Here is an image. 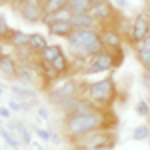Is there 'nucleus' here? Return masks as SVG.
<instances>
[{"mask_svg": "<svg viewBox=\"0 0 150 150\" xmlns=\"http://www.w3.org/2000/svg\"><path fill=\"white\" fill-rule=\"evenodd\" d=\"M66 2H68V0H46L42 6H44V12H56V10H60V8H64Z\"/></svg>", "mask_w": 150, "mask_h": 150, "instance_id": "obj_25", "label": "nucleus"}, {"mask_svg": "<svg viewBox=\"0 0 150 150\" xmlns=\"http://www.w3.org/2000/svg\"><path fill=\"white\" fill-rule=\"evenodd\" d=\"M48 44H50V42H48L46 34H42V32H30V34H28V48H30L32 52H36V54H40Z\"/></svg>", "mask_w": 150, "mask_h": 150, "instance_id": "obj_15", "label": "nucleus"}, {"mask_svg": "<svg viewBox=\"0 0 150 150\" xmlns=\"http://www.w3.org/2000/svg\"><path fill=\"white\" fill-rule=\"evenodd\" d=\"M134 48H136V60L144 68H150V48L142 46V44H138V46H134Z\"/></svg>", "mask_w": 150, "mask_h": 150, "instance_id": "obj_23", "label": "nucleus"}, {"mask_svg": "<svg viewBox=\"0 0 150 150\" xmlns=\"http://www.w3.org/2000/svg\"><path fill=\"white\" fill-rule=\"evenodd\" d=\"M150 34V16L146 12H140L130 22V32H128V42L132 46H138L144 42V38Z\"/></svg>", "mask_w": 150, "mask_h": 150, "instance_id": "obj_6", "label": "nucleus"}, {"mask_svg": "<svg viewBox=\"0 0 150 150\" xmlns=\"http://www.w3.org/2000/svg\"><path fill=\"white\" fill-rule=\"evenodd\" d=\"M6 42H8L14 50H16V48H22V46H28V34H26L24 30H20V28H12L8 38H6Z\"/></svg>", "mask_w": 150, "mask_h": 150, "instance_id": "obj_18", "label": "nucleus"}, {"mask_svg": "<svg viewBox=\"0 0 150 150\" xmlns=\"http://www.w3.org/2000/svg\"><path fill=\"white\" fill-rule=\"evenodd\" d=\"M0 150H12V148H8V146H4V148H0Z\"/></svg>", "mask_w": 150, "mask_h": 150, "instance_id": "obj_42", "label": "nucleus"}, {"mask_svg": "<svg viewBox=\"0 0 150 150\" xmlns=\"http://www.w3.org/2000/svg\"><path fill=\"white\" fill-rule=\"evenodd\" d=\"M110 70H114L112 52L104 48L98 56L90 58V60L86 62V66H84V70H82V74H88V76H90V74H106V72H110Z\"/></svg>", "mask_w": 150, "mask_h": 150, "instance_id": "obj_7", "label": "nucleus"}, {"mask_svg": "<svg viewBox=\"0 0 150 150\" xmlns=\"http://www.w3.org/2000/svg\"><path fill=\"white\" fill-rule=\"evenodd\" d=\"M116 140H118L116 130L100 128V130H94L90 134L74 140V146L76 150H112L116 146Z\"/></svg>", "mask_w": 150, "mask_h": 150, "instance_id": "obj_4", "label": "nucleus"}, {"mask_svg": "<svg viewBox=\"0 0 150 150\" xmlns=\"http://www.w3.org/2000/svg\"><path fill=\"white\" fill-rule=\"evenodd\" d=\"M112 52V62H114V68H120V64H122V60L126 58V52H124V48H116V50H110Z\"/></svg>", "mask_w": 150, "mask_h": 150, "instance_id": "obj_26", "label": "nucleus"}, {"mask_svg": "<svg viewBox=\"0 0 150 150\" xmlns=\"http://www.w3.org/2000/svg\"><path fill=\"white\" fill-rule=\"evenodd\" d=\"M84 94L92 100L98 108H110L118 96V86L112 76H104L98 80H92L86 84Z\"/></svg>", "mask_w": 150, "mask_h": 150, "instance_id": "obj_3", "label": "nucleus"}, {"mask_svg": "<svg viewBox=\"0 0 150 150\" xmlns=\"http://www.w3.org/2000/svg\"><path fill=\"white\" fill-rule=\"evenodd\" d=\"M2 94H4V88H2V86H0V96H2Z\"/></svg>", "mask_w": 150, "mask_h": 150, "instance_id": "obj_41", "label": "nucleus"}, {"mask_svg": "<svg viewBox=\"0 0 150 150\" xmlns=\"http://www.w3.org/2000/svg\"><path fill=\"white\" fill-rule=\"evenodd\" d=\"M114 2H116V4H114L116 8H126V6H128V0H114Z\"/></svg>", "mask_w": 150, "mask_h": 150, "instance_id": "obj_35", "label": "nucleus"}, {"mask_svg": "<svg viewBox=\"0 0 150 150\" xmlns=\"http://www.w3.org/2000/svg\"><path fill=\"white\" fill-rule=\"evenodd\" d=\"M12 150H20V148H12Z\"/></svg>", "mask_w": 150, "mask_h": 150, "instance_id": "obj_45", "label": "nucleus"}, {"mask_svg": "<svg viewBox=\"0 0 150 150\" xmlns=\"http://www.w3.org/2000/svg\"><path fill=\"white\" fill-rule=\"evenodd\" d=\"M70 24H72V28H98V22L94 20L90 12L88 14H72Z\"/></svg>", "mask_w": 150, "mask_h": 150, "instance_id": "obj_16", "label": "nucleus"}, {"mask_svg": "<svg viewBox=\"0 0 150 150\" xmlns=\"http://www.w3.org/2000/svg\"><path fill=\"white\" fill-rule=\"evenodd\" d=\"M10 30H12V28L8 26L6 18H4V16H0V36L6 40V38H8V34H10Z\"/></svg>", "mask_w": 150, "mask_h": 150, "instance_id": "obj_31", "label": "nucleus"}, {"mask_svg": "<svg viewBox=\"0 0 150 150\" xmlns=\"http://www.w3.org/2000/svg\"><path fill=\"white\" fill-rule=\"evenodd\" d=\"M116 126H118V120L110 112V108H98L88 114H66L62 122V130L72 142L94 130H100V128L116 130Z\"/></svg>", "mask_w": 150, "mask_h": 150, "instance_id": "obj_1", "label": "nucleus"}, {"mask_svg": "<svg viewBox=\"0 0 150 150\" xmlns=\"http://www.w3.org/2000/svg\"><path fill=\"white\" fill-rule=\"evenodd\" d=\"M36 110V116L40 118V120H50V110H48L46 106H42V104H38L34 108Z\"/></svg>", "mask_w": 150, "mask_h": 150, "instance_id": "obj_30", "label": "nucleus"}, {"mask_svg": "<svg viewBox=\"0 0 150 150\" xmlns=\"http://www.w3.org/2000/svg\"><path fill=\"white\" fill-rule=\"evenodd\" d=\"M136 114H140L142 118H148L150 116V106L146 100H140L138 104H136Z\"/></svg>", "mask_w": 150, "mask_h": 150, "instance_id": "obj_28", "label": "nucleus"}, {"mask_svg": "<svg viewBox=\"0 0 150 150\" xmlns=\"http://www.w3.org/2000/svg\"><path fill=\"white\" fill-rule=\"evenodd\" d=\"M144 4H146V8L150 10V0H144Z\"/></svg>", "mask_w": 150, "mask_h": 150, "instance_id": "obj_40", "label": "nucleus"}, {"mask_svg": "<svg viewBox=\"0 0 150 150\" xmlns=\"http://www.w3.org/2000/svg\"><path fill=\"white\" fill-rule=\"evenodd\" d=\"M0 128H2V116H0Z\"/></svg>", "mask_w": 150, "mask_h": 150, "instance_id": "obj_44", "label": "nucleus"}, {"mask_svg": "<svg viewBox=\"0 0 150 150\" xmlns=\"http://www.w3.org/2000/svg\"><path fill=\"white\" fill-rule=\"evenodd\" d=\"M0 116L6 118V120H10V118H12V110L8 108V106H0Z\"/></svg>", "mask_w": 150, "mask_h": 150, "instance_id": "obj_32", "label": "nucleus"}, {"mask_svg": "<svg viewBox=\"0 0 150 150\" xmlns=\"http://www.w3.org/2000/svg\"><path fill=\"white\" fill-rule=\"evenodd\" d=\"M38 2H40V4H44V2H46V0H38Z\"/></svg>", "mask_w": 150, "mask_h": 150, "instance_id": "obj_43", "label": "nucleus"}, {"mask_svg": "<svg viewBox=\"0 0 150 150\" xmlns=\"http://www.w3.org/2000/svg\"><path fill=\"white\" fill-rule=\"evenodd\" d=\"M70 44V52L76 60H80L86 66L90 58L98 56L104 50L102 38H100V28H74L72 34L66 38ZM84 70V68H82Z\"/></svg>", "mask_w": 150, "mask_h": 150, "instance_id": "obj_2", "label": "nucleus"}, {"mask_svg": "<svg viewBox=\"0 0 150 150\" xmlns=\"http://www.w3.org/2000/svg\"><path fill=\"white\" fill-rule=\"evenodd\" d=\"M46 28H48V34L54 36V38H68L72 34V30H74L70 22H54L50 26H46Z\"/></svg>", "mask_w": 150, "mask_h": 150, "instance_id": "obj_19", "label": "nucleus"}, {"mask_svg": "<svg viewBox=\"0 0 150 150\" xmlns=\"http://www.w3.org/2000/svg\"><path fill=\"white\" fill-rule=\"evenodd\" d=\"M20 66H22V64H20V60L16 56H12L8 52L0 50V72H2L6 78H16Z\"/></svg>", "mask_w": 150, "mask_h": 150, "instance_id": "obj_11", "label": "nucleus"}, {"mask_svg": "<svg viewBox=\"0 0 150 150\" xmlns=\"http://www.w3.org/2000/svg\"><path fill=\"white\" fill-rule=\"evenodd\" d=\"M62 52H64V50H62V46H60V44H48V46L44 48L38 56H40V60H42V62H52V60H54L58 54H62Z\"/></svg>", "mask_w": 150, "mask_h": 150, "instance_id": "obj_22", "label": "nucleus"}, {"mask_svg": "<svg viewBox=\"0 0 150 150\" xmlns=\"http://www.w3.org/2000/svg\"><path fill=\"white\" fill-rule=\"evenodd\" d=\"M18 14L26 24H42V16H44V6L38 0H30L28 4L18 6Z\"/></svg>", "mask_w": 150, "mask_h": 150, "instance_id": "obj_9", "label": "nucleus"}, {"mask_svg": "<svg viewBox=\"0 0 150 150\" xmlns=\"http://www.w3.org/2000/svg\"><path fill=\"white\" fill-rule=\"evenodd\" d=\"M50 142H54V144H60V134H58L56 130H50Z\"/></svg>", "mask_w": 150, "mask_h": 150, "instance_id": "obj_34", "label": "nucleus"}, {"mask_svg": "<svg viewBox=\"0 0 150 150\" xmlns=\"http://www.w3.org/2000/svg\"><path fill=\"white\" fill-rule=\"evenodd\" d=\"M0 138L4 140V144H6L8 148H20V144H22L20 138L12 132L10 128H4V126L0 128Z\"/></svg>", "mask_w": 150, "mask_h": 150, "instance_id": "obj_21", "label": "nucleus"}, {"mask_svg": "<svg viewBox=\"0 0 150 150\" xmlns=\"http://www.w3.org/2000/svg\"><path fill=\"white\" fill-rule=\"evenodd\" d=\"M32 132L42 142H50V130H46V128H42V126H32Z\"/></svg>", "mask_w": 150, "mask_h": 150, "instance_id": "obj_27", "label": "nucleus"}, {"mask_svg": "<svg viewBox=\"0 0 150 150\" xmlns=\"http://www.w3.org/2000/svg\"><path fill=\"white\" fill-rule=\"evenodd\" d=\"M100 38H102V44L106 50H116V48L122 46V32L116 30L114 26H104L100 28Z\"/></svg>", "mask_w": 150, "mask_h": 150, "instance_id": "obj_12", "label": "nucleus"}, {"mask_svg": "<svg viewBox=\"0 0 150 150\" xmlns=\"http://www.w3.org/2000/svg\"><path fill=\"white\" fill-rule=\"evenodd\" d=\"M14 80L18 82V84H22V86H34L36 82L40 80V76H38V72H36L30 64H22Z\"/></svg>", "mask_w": 150, "mask_h": 150, "instance_id": "obj_13", "label": "nucleus"}, {"mask_svg": "<svg viewBox=\"0 0 150 150\" xmlns=\"http://www.w3.org/2000/svg\"><path fill=\"white\" fill-rule=\"evenodd\" d=\"M90 14L94 16V20H96L98 24H102V28H104V26H110L112 20L118 16V8H116L112 2H104V4L92 6Z\"/></svg>", "mask_w": 150, "mask_h": 150, "instance_id": "obj_10", "label": "nucleus"}, {"mask_svg": "<svg viewBox=\"0 0 150 150\" xmlns=\"http://www.w3.org/2000/svg\"><path fill=\"white\" fill-rule=\"evenodd\" d=\"M142 46H146V48H150V34L144 38V42H142Z\"/></svg>", "mask_w": 150, "mask_h": 150, "instance_id": "obj_37", "label": "nucleus"}, {"mask_svg": "<svg viewBox=\"0 0 150 150\" xmlns=\"http://www.w3.org/2000/svg\"><path fill=\"white\" fill-rule=\"evenodd\" d=\"M8 128L20 138L22 144H28V146L32 144V132H30V128L26 126L24 122H20V120H12L10 118V120H8Z\"/></svg>", "mask_w": 150, "mask_h": 150, "instance_id": "obj_14", "label": "nucleus"}, {"mask_svg": "<svg viewBox=\"0 0 150 150\" xmlns=\"http://www.w3.org/2000/svg\"><path fill=\"white\" fill-rule=\"evenodd\" d=\"M90 2L96 6V4H104V2H110V0H90Z\"/></svg>", "mask_w": 150, "mask_h": 150, "instance_id": "obj_38", "label": "nucleus"}, {"mask_svg": "<svg viewBox=\"0 0 150 150\" xmlns=\"http://www.w3.org/2000/svg\"><path fill=\"white\" fill-rule=\"evenodd\" d=\"M10 92H12L14 98H18V100L24 104V110H26V112L38 106V90H34L32 86L16 84V86H10Z\"/></svg>", "mask_w": 150, "mask_h": 150, "instance_id": "obj_8", "label": "nucleus"}, {"mask_svg": "<svg viewBox=\"0 0 150 150\" xmlns=\"http://www.w3.org/2000/svg\"><path fill=\"white\" fill-rule=\"evenodd\" d=\"M8 108H10L12 112H26V110H24V104L20 102L18 98H14V96H12L10 102H8Z\"/></svg>", "mask_w": 150, "mask_h": 150, "instance_id": "obj_29", "label": "nucleus"}, {"mask_svg": "<svg viewBox=\"0 0 150 150\" xmlns=\"http://www.w3.org/2000/svg\"><path fill=\"white\" fill-rule=\"evenodd\" d=\"M148 142H150V136H148Z\"/></svg>", "mask_w": 150, "mask_h": 150, "instance_id": "obj_46", "label": "nucleus"}, {"mask_svg": "<svg viewBox=\"0 0 150 150\" xmlns=\"http://www.w3.org/2000/svg\"><path fill=\"white\" fill-rule=\"evenodd\" d=\"M30 0H14V4H16V10H18V6H22V4H28Z\"/></svg>", "mask_w": 150, "mask_h": 150, "instance_id": "obj_36", "label": "nucleus"}, {"mask_svg": "<svg viewBox=\"0 0 150 150\" xmlns=\"http://www.w3.org/2000/svg\"><path fill=\"white\" fill-rule=\"evenodd\" d=\"M0 4H14V0H0Z\"/></svg>", "mask_w": 150, "mask_h": 150, "instance_id": "obj_39", "label": "nucleus"}, {"mask_svg": "<svg viewBox=\"0 0 150 150\" xmlns=\"http://www.w3.org/2000/svg\"><path fill=\"white\" fill-rule=\"evenodd\" d=\"M78 86H80V82L76 80V78H62V80H58V84H54L52 88L46 90L48 102L52 104V106H58L60 108L66 100L78 96V92H80Z\"/></svg>", "mask_w": 150, "mask_h": 150, "instance_id": "obj_5", "label": "nucleus"}, {"mask_svg": "<svg viewBox=\"0 0 150 150\" xmlns=\"http://www.w3.org/2000/svg\"><path fill=\"white\" fill-rule=\"evenodd\" d=\"M150 136V126L148 124H140V126H136L134 130H132V140H148Z\"/></svg>", "mask_w": 150, "mask_h": 150, "instance_id": "obj_24", "label": "nucleus"}, {"mask_svg": "<svg viewBox=\"0 0 150 150\" xmlns=\"http://www.w3.org/2000/svg\"><path fill=\"white\" fill-rule=\"evenodd\" d=\"M66 6H68L74 14H88V12L92 10L94 4L90 2V0H68Z\"/></svg>", "mask_w": 150, "mask_h": 150, "instance_id": "obj_20", "label": "nucleus"}, {"mask_svg": "<svg viewBox=\"0 0 150 150\" xmlns=\"http://www.w3.org/2000/svg\"><path fill=\"white\" fill-rule=\"evenodd\" d=\"M142 82H144V86L150 90V68H144V72H142Z\"/></svg>", "mask_w": 150, "mask_h": 150, "instance_id": "obj_33", "label": "nucleus"}, {"mask_svg": "<svg viewBox=\"0 0 150 150\" xmlns=\"http://www.w3.org/2000/svg\"><path fill=\"white\" fill-rule=\"evenodd\" d=\"M48 64H52V68L56 70L58 74H60V78H66L70 74V68H72V64H70V58L62 52V54H58L52 62H48Z\"/></svg>", "mask_w": 150, "mask_h": 150, "instance_id": "obj_17", "label": "nucleus"}]
</instances>
